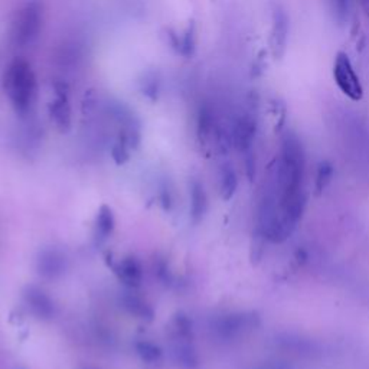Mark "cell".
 Instances as JSON below:
<instances>
[{
    "mask_svg": "<svg viewBox=\"0 0 369 369\" xmlns=\"http://www.w3.org/2000/svg\"><path fill=\"white\" fill-rule=\"evenodd\" d=\"M121 304L128 313H130V315L136 316L137 319L151 322L155 316L152 306L135 293H124L121 298Z\"/></svg>",
    "mask_w": 369,
    "mask_h": 369,
    "instance_id": "obj_13",
    "label": "cell"
},
{
    "mask_svg": "<svg viewBox=\"0 0 369 369\" xmlns=\"http://www.w3.org/2000/svg\"><path fill=\"white\" fill-rule=\"evenodd\" d=\"M53 89L55 96L49 104V116L60 133H68L72 124L68 85L65 83H55Z\"/></svg>",
    "mask_w": 369,
    "mask_h": 369,
    "instance_id": "obj_5",
    "label": "cell"
},
{
    "mask_svg": "<svg viewBox=\"0 0 369 369\" xmlns=\"http://www.w3.org/2000/svg\"><path fill=\"white\" fill-rule=\"evenodd\" d=\"M173 41V46L180 52L183 57H191L195 51V25L191 24L187 31H184L180 36L179 35H171Z\"/></svg>",
    "mask_w": 369,
    "mask_h": 369,
    "instance_id": "obj_17",
    "label": "cell"
},
{
    "mask_svg": "<svg viewBox=\"0 0 369 369\" xmlns=\"http://www.w3.org/2000/svg\"><path fill=\"white\" fill-rule=\"evenodd\" d=\"M136 352L140 357V359L147 363H156L163 357L162 347L151 341H139L136 343Z\"/></svg>",
    "mask_w": 369,
    "mask_h": 369,
    "instance_id": "obj_18",
    "label": "cell"
},
{
    "mask_svg": "<svg viewBox=\"0 0 369 369\" xmlns=\"http://www.w3.org/2000/svg\"><path fill=\"white\" fill-rule=\"evenodd\" d=\"M159 89H160V83L155 74H147V76H144V80L141 81V91L146 97H149L151 100H156L159 96Z\"/></svg>",
    "mask_w": 369,
    "mask_h": 369,
    "instance_id": "obj_21",
    "label": "cell"
},
{
    "mask_svg": "<svg viewBox=\"0 0 369 369\" xmlns=\"http://www.w3.org/2000/svg\"><path fill=\"white\" fill-rule=\"evenodd\" d=\"M3 89L16 112L21 117L31 113L38 97V83L31 64L24 58H15L3 76Z\"/></svg>",
    "mask_w": 369,
    "mask_h": 369,
    "instance_id": "obj_2",
    "label": "cell"
},
{
    "mask_svg": "<svg viewBox=\"0 0 369 369\" xmlns=\"http://www.w3.org/2000/svg\"><path fill=\"white\" fill-rule=\"evenodd\" d=\"M24 299L33 315L40 319H51L55 313V306L51 298L41 289L29 286L24 291Z\"/></svg>",
    "mask_w": 369,
    "mask_h": 369,
    "instance_id": "obj_7",
    "label": "cell"
},
{
    "mask_svg": "<svg viewBox=\"0 0 369 369\" xmlns=\"http://www.w3.org/2000/svg\"><path fill=\"white\" fill-rule=\"evenodd\" d=\"M173 334L176 341H192L194 339V330H192V322L188 316H184L183 313L173 319Z\"/></svg>",
    "mask_w": 369,
    "mask_h": 369,
    "instance_id": "obj_19",
    "label": "cell"
},
{
    "mask_svg": "<svg viewBox=\"0 0 369 369\" xmlns=\"http://www.w3.org/2000/svg\"><path fill=\"white\" fill-rule=\"evenodd\" d=\"M332 176H334V166H332L329 162H322L319 164L318 175H316V191L318 194H322L327 184L332 180Z\"/></svg>",
    "mask_w": 369,
    "mask_h": 369,
    "instance_id": "obj_20",
    "label": "cell"
},
{
    "mask_svg": "<svg viewBox=\"0 0 369 369\" xmlns=\"http://www.w3.org/2000/svg\"><path fill=\"white\" fill-rule=\"evenodd\" d=\"M349 5H350V0H330L332 12H334L335 19L339 24H345L347 21Z\"/></svg>",
    "mask_w": 369,
    "mask_h": 369,
    "instance_id": "obj_22",
    "label": "cell"
},
{
    "mask_svg": "<svg viewBox=\"0 0 369 369\" xmlns=\"http://www.w3.org/2000/svg\"><path fill=\"white\" fill-rule=\"evenodd\" d=\"M191 221L192 224L198 225L202 219H204L208 211V196L205 192L204 184L199 180H192L191 183Z\"/></svg>",
    "mask_w": 369,
    "mask_h": 369,
    "instance_id": "obj_12",
    "label": "cell"
},
{
    "mask_svg": "<svg viewBox=\"0 0 369 369\" xmlns=\"http://www.w3.org/2000/svg\"><path fill=\"white\" fill-rule=\"evenodd\" d=\"M178 346L175 347V357L178 363L184 369H196L199 365V358L192 341H176Z\"/></svg>",
    "mask_w": 369,
    "mask_h": 369,
    "instance_id": "obj_15",
    "label": "cell"
},
{
    "mask_svg": "<svg viewBox=\"0 0 369 369\" xmlns=\"http://www.w3.org/2000/svg\"><path fill=\"white\" fill-rule=\"evenodd\" d=\"M289 36V17L280 5H274L273 9V26H271V44L275 57L284 52Z\"/></svg>",
    "mask_w": 369,
    "mask_h": 369,
    "instance_id": "obj_9",
    "label": "cell"
},
{
    "mask_svg": "<svg viewBox=\"0 0 369 369\" xmlns=\"http://www.w3.org/2000/svg\"><path fill=\"white\" fill-rule=\"evenodd\" d=\"M119 280L130 289H137L143 282V267L141 263L133 255H127L113 267Z\"/></svg>",
    "mask_w": 369,
    "mask_h": 369,
    "instance_id": "obj_8",
    "label": "cell"
},
{
    "mask_svg": "<svg viewBox=\"0 0 369 369\" xmlns=\"http://www.w3.org/2000/svg\"><path fill=\"white\" fill-rule=\"evenodd\" d=\"M67 268V258L58 250H44L38 258V271L45 279H57Z\"/></svg>",
    "mask_w": 369,
    "mask_h": 369,
    "instance_id": "obj_10",
    "label": "cell"
},
{
    "mask_svg": "<svg viewBox=\"0 0 369 369\" xmlns=\"http://www.w3.org/2000/svg\"><path fill=\"white\" fill-rule=\"evenodd\" d=\"M42 22V5L36 2V0H31V2L24 5L15 16L10 32L12 42L19 48L31 46L40 38Z\"/></svg>",
    "mask_w": 369,
    "mask_h": 369,
    "instance_id": "obj_3",
    "label": "cell"
},
{
    "mask_svg": "<svg viewBox=\"0 0 369 369\" xmlns=\"http://www.w3.org/2000/svg\"><path fill=\"white\" fill-rule=\"evenodd\" d=\"M334 78L339 89L352 101H361L363 88L357 76L355 68L345 52H339L334 64Z\"/></svg>",
    "mask_w": 369,
    "mask_h": 369,
    "instance_id": "obj_4",
    "label": "cell"
},
{
    "mask_svg": "<svg viewBox=\"0 0 369 369\" xmlns=\"http://www.w3.org/2000/svg\"><path fill=\"white\" fill-rule=\"evenodd\" d=\"M116 228V218L113 209L108 205H101L96 216V234L97 238L105 239L113 234Z\"/></svg>",
    "mask_w": 369,
    "mask_h": 369,
    "instance_id": "obj_14",
    "label": "cell"
},
{
    "mask_svg": "<svg viewBox=\"0 0 369 369\" xmlns=\"http://www.w3.org/2000/svg\"><path fill=\"white\" fill-rule=\"evenodd\" d=\"M255 136V120L250 116H241L232 130V140L239 152H250L251 144Z\"/></svg>",
    "mask_w": 369,
    "mask_h": 369,
    "instance_id": "obj_11",
    "label": "cell"
},
{
    "mask_svg": "<svg viewBox=\"0 0 369 369\" xmlns=\"http://www.w3.org/2000/svg\"><path fill=\"white\" fill-rule=\"evenodd\" d=\"M257 318L254 315H227L219 318L215 323V332L224 339H232L246 329L255 326Z\"/></svg>",
    "mask_w": 369,
    "mask_h": 369,
    "instance_id": "obj_6",
    "label": "cell"
},
{
    "mask_svg": "<svg viewBox=\"0 0 369 369\" xmlns=\"http://www.w3.org/2000/svg\"><path fill=\"white\" fill-rule=\"evenodd\" d=\"M359 3H361L362 10L365 12V15L369 16V0H359Z\"/></svg>",
    "mask_w": 369,
    "mask_h": 369,
    "instance_id": "obj_23",
    "label": "cell"
},
{
    "mask_svg": "<svg viewBox=\"0 0 369 369\" xmlns=\"http://www.w3.org/2000/svg\"><path fill=\"white\" fill-rule=\"evenodd\" d=\"M237 188H238V178H237L235 171L232 169V166L230 164L223 166L221 175H219L221 196H223L224 200H230L234 196Z\"/></svg>",
    "mask_w": 369,
    "mask_h": 369,
    "instance_id": "obj_16",
    "label": "cell"
},
{
    "mask_svg": "<svg viewBox=\"0 0 369 369\" xmlns=\"http://www.w3.org/2000/svg\"><path fill=\"white\" fill-rule=\"evenodd\" d=\"M304 164V151L300 139L293 132H287L282 140L275 191L280 214L293 228H296L306 205L303 191Z\"/></svg>",
    "mask_w": 369,
    "mask_h": 369,
    "instance_id": "obj_1",
    "label": "cell"
}]
</instances>
